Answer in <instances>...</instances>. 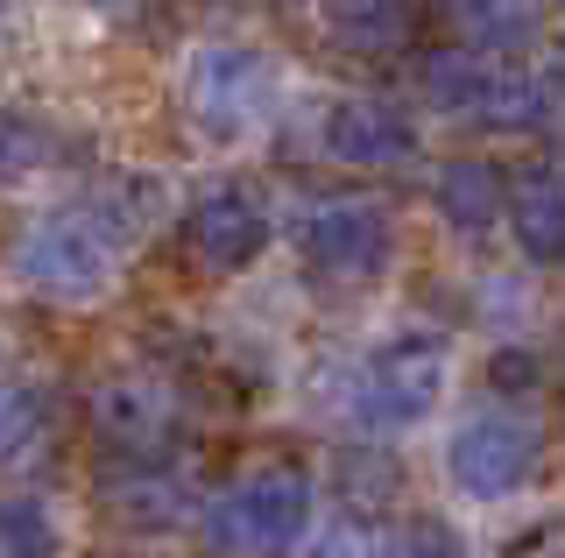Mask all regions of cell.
Masks as SVG:
<instances>
[{"instance_id": "4fadbf2b", "label": "cell", "mask_w": 565, "mask_h": 558, "mask_svg": "<svg viewBox=\"0 0 565 558\" xmlns=\"http://www.w3.org/2000/svg\"><path fill=\"white\" fill-rule=\"evenodd\" d=\"M326 22L347 50L382 57V50H396L411 36V0H326Z\"/></svg>"}, {"instance_id": "2e32d148", "label": "cell", "mask_w": 565, "mask_h": 558, "mask_svg": "<svg viewBox=\"0 0 565 558\" xmlns=\"http://www.w3.org/2000/svg\"><path fill=\"white\" fill-rule=\"evenodd\" d=\"M388 558H467V545L446 516H403L388 537Z\"/></svg>"}, {"instance_id": "277c9868", "label": "cell", "mask_w": 565, "mask_h": 558, "mask_svg": "<svg viewBox=\"0 0 565 558\" xmlns=\"http://www.w3.org/2000/svg\"><path fill=\"white\" fill-rule=\"evenodd\" d=\"M446 466H452V487L467 502H502V495H523L544 466V431L537 417L523 410H488V417H467L446 446Z\"/></svg>"}, {"instance_id": "ffe728a7", "label": "cell", "mask_w": 565, "mask_h": 558, "mask_svg": "<svg viewBox=\"0 0 565 558\" xmlns=\"http://www.w3.org/2000/svg\"><path fill=\"white\" fill-rule=\"evenodd\" d=\"M446 8H459V0H446Z\"/></svg>"}, {"instance_id": "e0dca14e", "label": "cell", "mask_w": 565, "mask_h": 558, "mask_svg": "<svg viewBox=\"0 0 565 558\" xmlns=\"http://www.w3.org/2000/svg\"><path fill=\"white\" fill-rule=\"evenodd\" d=\"M488 382H494V389H509V396L544 389V354H537V346H502V354L488 361Z\"/></svg>"}, {"instance_id": "8fae6325", "label": "cell", "mask_w": 565, "mask_h": 558, "mask_svg": "<svg viewBox=\"0 0 565 558\" xmlns=\"http://www.w3.org/2000/svg\"><path fill=\"white\" fill-rule=\"evenodd\" d=\"M431 198H438V213H446V226L488 234V226L502 219V205H509V178L488 163V155H452V163L438 170Z\"/></svg>"}, {"instance_id": "7c38bea8", "label": "cell", "mask_w": 565, "mask_h": 558, "mask_svg": "<svg viewBox=\"0 0 565 558\" xmlns=\"http://www.w3.org/2000/svg\"><path fill=\"white\" fill-rule=\"evenodd\" d=\"M494 78H502V57H488V50H431V57H424V93H431L446 114L488 120Z\"/></svg>"}, {"instance_id": "6da1fadb", "label": "cell", "mask_w": 565, "mask_h": 558, "mask_svg": "<svg viewBox=\"0 0 565 558\" xmlns=\"http://www.w3.org/2000/svg\"><path fill=\"white\" fill-rule=\"evenodd\" d=\"M305 537H311V474L282 460L220 487L205 509V545L220 558H290Z\"/></svg>"}, {"instance_id": "ac0fdd59", "label": "cell", "mask_w": 565, "mask_h": 558, "mask_svg": "<svg viewBox=\"0 0 565 558\" xmlns=\"http://www.w3.org/2000/svg\"><path fill=\"white\" fill-rule=\"evenodd\" d=\"M311 558H382V551H375V537L347 516V523H332V530L311 537Z\"/></svg>"}, {"instance_id": "3957f363", "label": "cell", "mask_w": 565, "mask_h": 558, "mask_svg": "<svg viewBox=\"0 0 565 558\" xmlns=\"http://www.w3.org/2000/svg\"><path fill=\"white\" fill-rule=\"evenodd\" d=\"M184 114L212 142L255 135L276 114V64L247 43H199L184 64Z\"/></svg>"}, {"instance_id": "7a4b0ae2", "label": "cell", "mask_w": 565, "mask_h": 558, "mask_svg": "<svg viewBox=\"0 0 565 558\" xmlns=\"http://www.w3.org/2000/svg\"><path fill=\"white\" fill-rule=\"evenodd\" d=\"M14 276L50 304H99L106 290H114V276H120V240L106 234L85 205L78 213H50V219H35L22 234Z\"/></svg>"}, {"instance_id": "ba28073f", "label": "cell", "mask_w": 565, "mask_h": 558, "mask_svg": "<svg viewBox=\"0 0 565 558\" xmlns=\"http://www.w3.org/2000/svg\"><path fill=\"white\" fill-rule=\"evenodd\" d=\"M326 155L347 170H403L417 155V128L388 99H340L326 114Z\"/></svg>"}, {"instance_id": "52a82bcc", "label": "cell", "mask_w": 565, "mask_h": 558, "mask_svg": "<svg viewBox=\"0 0 565 558\" xmlns=\"http://www.w3.org/2000/svg\"><path fill=\"white\" fill-rule=\"evenodd\" d=\"M262 248H269V205H262L255 191L226 184V191H212V198L191 205V219H184V255L199 261L205 276H241V269H255Z\"/></svg>"}, {"instance_id": "8992f818", "label": "cell", "mask_w": 565, "mask_h": 558, "mask_svg": "<svg viewBox=\"0 0 565 558\" xmlns=\"http://www.w3.org/2000/svg\"><path fill=\"white\" fill-rule=\"evenodd\" d=\"M297 248L332 283H375L388 269V255H396V226H388L375 198H326L297 226Z\"/></svg>"}, {"instance_id": "d6986e66", "label": "cell", "mask_w": 565, "mask_h": 558, "mask_svg": "<svg viewBox=\"0 0 565 558\" xmlns=\"http://www.w3.org/2000/svg\"><path fill=\"white\" fill-rule=\"evenodd\" d=\"M29 142H35V128H22V120L0 114V178H8L14 163H29Z\"/></svg>"}, {"instance_id": "30bf717a", "label": "cell", "mask_w": 565, "mask_h": 558, "mask_svg": "<svg viewBox=\"0 0 565 558\" xmlns=\"http://www.w3.org/2000/svg\"><path fill=\"white\" fill-rule=\"evenodd\" d=\"M509 226H516V248L530 261H552L565 255V191H558V170L552 163H537V170H523L516 184H509Z\"/></svg>"}, {"instance_id": "9a60e30c", "label": "cell", "mask_w": 565, "mask_h": 558, "mask_svg": "<svg viewBox=\"0 0 565 558\" xmlns=\"http://www.w3.org/2000/svg\"><path fill=\"white\" fill-rule=\"evenodd\" d=\"M35 431H43V396L29 382H0V460L29 452Z\"/></svg>"}, {"instance_id": "5b68a950", "label": "cell", "mask_w": 565, "mask_h": 558, "mask_svg": "<svg viewBox=\"0 0 565 558\" xmlns=\"http://www.w3.org/2000/svg\"><path fill=\"white\" fill-rule=\"evenodd\" d=\"M438 396H446V340L396 333L361 361L353 404H361V425L396 431V425H424V417L438 410Z\"/></svg>"}, {"instance_id": "5bb4252c", "label": "cell", "mask_w": 565, "mask_h": 558, "mask_svg": "<svg viewBox=\"0 0 565 558\" xmlns=\"http://www.w3.org/2000/svg\"><path fill=\"white\" fill-rule=\"evenodd\" d=\"M0 558H57V523L43 502L0 495Z\"/></svg>"}, {"instance_id": "9c48e42d", "label": "cell", "mask_w": 565, "mask_h": 558, "mask_svg": "<svg viewBox=\"0 0 565 558\" xmlns=\"http://www.w3.org/2000/svg\"><path fill=\"white\" fill-rule=\"evenodd\" d=\"M93 431L120 466H156L170 452V439H177V417H170V404L156 389L114 382V389H99V404H93Z\"/></svg>"}]
</instances>
